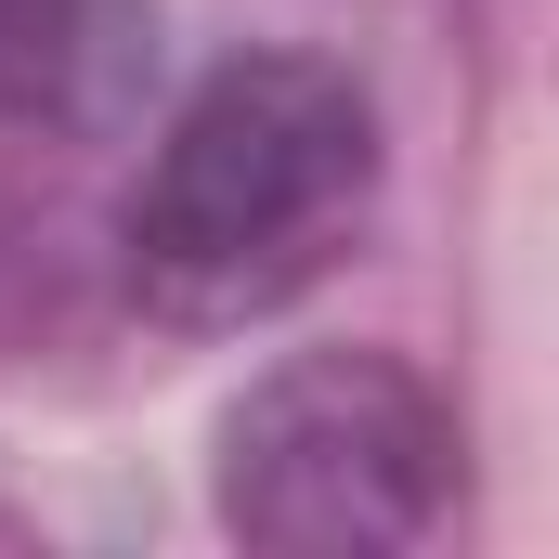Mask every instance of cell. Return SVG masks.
I'll list each match as a JSON object with an SVG mask.
<instances>
[{
	"label": "cell",
	"mask_w": 559,
	"mask_h": 559,
	"mask_svg": "<svg viewBox=\"0 0 559 559\" xmlns=\"http://www.w3.org/2000/svg\"><path fill=\"white\" fill-rule=\"evenodd\" d=\"M378 195V118L338 66H299V52H248L222 66L169 143L143 156V195L118 222L131 286L169 325H248L352 248Z\"/></svg>",
	"instance_id": "cell-1"
},
{
	"label": "cell",
	"mask_w": 559,
	"mask_h": 559,
	"mask_svg": "<svg viewBox=\"0 0 559 559\" xmlns=\"http://www.w3.org/2000/svg\"><path fill=\"white\" fill-rule=\"evenodd\" d=\"M455 495V417L391 352H299L222 429V521L286 559L417 547Z\"/></svg>",
	"instance_id": "cell-2"
},
{
	"label": "cell",
	"mask_w": 559,
	"mask_h": 559,
	"mask_svg": "<svg viewBox=\"0 0 559 559\" xmlns=\"http://www.w3.org/2000/svg\"><path fill=\"white\" fill-rule=\"evenodd\" d=\"M156 79V13L143 0H0V118L39 143L131 131Z\"/></svg>",
	"instance_id": "cell-3"
}]
</instances>
